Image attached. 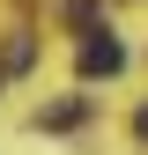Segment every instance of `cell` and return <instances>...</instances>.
I'll use <instances>...</instances> for the list:
<instances>
[{
    "label": "cell",
    "instance_id": "1",
    "mask_svg": "<svg viewBox=\"0 0 148 155\" xmlns=\"http://www.w3.org/2000/svg\"><path fill=\"white\" fill-rule=\"evenodd\" d=\"M74 67H82V81H111V74L126 67V45H119L111 30H89L82 52H74Z\"/></svg>",
    "mask_w": 148,
    "mask_h": 155
},
{
    "label": "cell",
    "instance_id": "2",
    "mask_svg": "<svg viewBox=\"0 0 148 155\" xmlns=\"http://www.w3.org/2000/svg\"><path fill=\"white\" fill-rule=\"evenodd\" d=\"M82 118H89V104H82V96H67V104H52V111H45V126H52V133H74Z\"/></svg>",
    "mask_w": 148,
    "mask_h": 155
},
{
    "label": "cell",
    "instance_id": "3",
    "mask_svg": "<svg viewBox=\"0 0 148 155\" xmlns=\"http://www.w3.org/2000/svg\"><path fill=\"white\" fill-rule=\"evenodd\" d=\"M133 133H141V140H148V104H141V118H133Z\"/></svg>",
    "mask_w": 148,
    "mask_h": 155
}]
</instances>
